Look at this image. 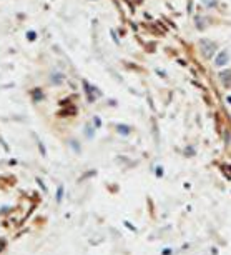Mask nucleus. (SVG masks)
<instances>
[{
  "label": "nucleus",
  "instance_id": "20e7f679",
  "mask_svg": "<svg viewBox=\"0 0 231 255\" xmlns=\"http://www.w3.org/2000/svg\"><path fill=\"white\" fill-rule=\"evenodd\" d=\"M28 39H32V40L35 39V34H33V32H30V34H28Z\"/></svg>",
  "mask_w": 231,
  "mask_h": 255
},
{
  "label": "nucleus",
  "instance_id": "f03ea898",
  "mask_svg": "<svg viewBox=\"0 0 231 255\" xmlns=\"http://www.w3.org/2000/svg\"><path fill=\"white\" fill-rule=\"evenodd\" d=\"M228 60H230V55H228L226 50H223V52H220L218 57H216L215 63H216V67H223V65H226V63H228Z\"/></svg>",
  "mask_w": 231,
  "mask_h": 255
},
{
  "label": "nucleus",
  "instance_id": "f257e3e1",
  "mask_svg": "<svg viewBox=\"0 0 231 255\" xmlns=\"http://www.w3.org/2000/svg\"><path fill=\"white\" fill-rule=\"evenodd\" d=\"M200 48H201V52H203L204 57L210 58V57H213V54L216 52V43L211 42V40H201Z\"/></svg>",
  "mask_w": 231,
  "mask_h": 255
},
{
  "label": "nucleus",
  "instance_id": "7ed1b4c3",
  "mask_svg": "<svg viewBox=\"0 0 231 255\" xmlns=\"http://www.w3.org/2000/svg\"><path fill=\"white\" fill-rule=\"evenodd\" d=\"M220 78L224 85H228L231 82V70H226V72H220Z\"/></svg>",
  "mask_w": 231,
  "mask_h": 255
}]
</instances>
